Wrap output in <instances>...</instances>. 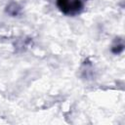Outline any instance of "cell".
<instances>
[{
  "label": "cell",
  "instance_id": "1",
  "mask_svg": "<svg viewBox=\"0 0 125 125\" xmlns=\"http://www.w3.org/2000/svg\"><path fill=\"white\" fill-rule=\"evenodd\" d=\"M57 3L63 13L69 15L79 13L83 7V0H58Z\"/></svg>",
  "mask_w": 125,
  "mask_h": 125
}]
</instances>
